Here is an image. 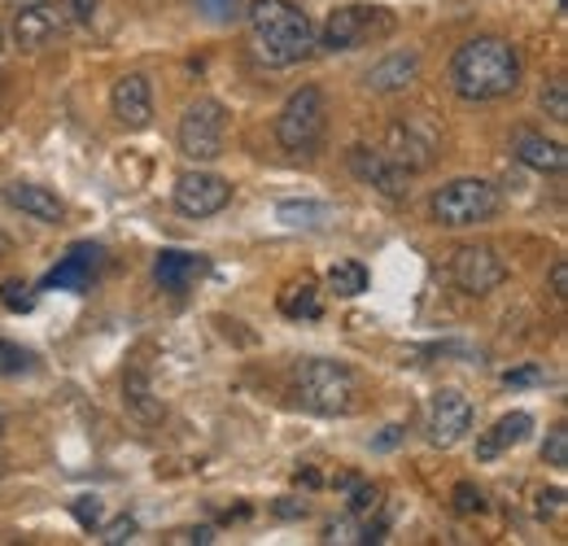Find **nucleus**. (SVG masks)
<instances>
[{"label":"nucleus","mask_w":568,"mask_h":546,"mask_svg":"<svg viewBox=\"0 0 568 546\" xmlns=\"http://www.w3.org/2000/svg\"><path fill=\"white\" fill-rule=\"evenodd\" d=\"M245 36L254 58L272 70L297 67L315 49V22L297 0H250Z\"/></svg>","instance_id":"f257e3e1"},{"label":"nucleus","mask_w":568,"mask_h":546,"mask_svg":"<svg viewBox=\"0 0 568 546\" xmlns=\"http://www.w3.org/2000/svg\"><path fill=\"white\" fill-rule=\"evenodd\" d=\"M520 53L498 40V36H477L450 58V88L464 101H498L520 88Z\"/></svg>","instance_id":"f03ea898"},{"label":"nucleus","mask_w":568,"mask_h":546,"mask_svg":"<svg viewBox=\"0 0 568 546\" xmlns=\"http://www.w3.org/2000/svg\"><path fill=\"white\" fill-rule=\"evenodd\" d=\"M293 398L311 415H355L363 390H358V376L346 363L306 358L293 372Z\"/></svg>","instance_id":"7ed1b4c3"},{"label":"nucleus","mask_w":568,"mask_h":546,"mask_svg":"<svg viewBox=\"0 0 568 546\" xmlns=\"http://www.w3.org/2000/svg\"><path fill=\"white\" fill-rule=\"evenodd\" d=\"M498 210H503V198L490 180H477V175H464V180H450L433 193V219L442 228H477V223H490Z\"/></svg>","instance_id":"20e7f679"},{"label":"nucleus","mask_w":568,"mask_h":546,"mask_svg":"<svg viewBox=\"0 0 568 546\" xmlns=\"http://www.w3.org/2000/svg\"><path fill=\"white\" fill-rule=\"evenodd\" d=\"M324 132H328V105H324V92H320L315 83H306V88H297V92L284 101L281 119H276V140H281L284 153L306 158V153L320 149Z\"/></svg>","instance_id":"39448f33"},{"label":"nucleus","mask_w":568,"mask_h":546,"mask_svg":"<svg viewBox=\"0 0 568 546\" xmlns=\"http://www.w3.org/2000/svg\"><path fill=\"white\" fill-rule=\"evenodd\" d=\"M394 31V13L389 9H372V4H346L337 13H328L324 31L315 36L320 49L328 53H355L363 44H376Z\"/></svg>","instance_id":"423d86ee"},{"label":"nucleus","mask_w":568,"mask_h":546,"mask_svg":"<svg viewBox=\"0 0 568 546\" xmlns=\"http://www.w3.org/2000/svg\"><path fill=\"white\" fill-rule=\"evenodd\" d=\"M437 149H442L437 123H433L428 114H403V119L389 123L381 153H385L389 162H398L407 175H416V171H428V166L437 162Z\"/></svg>","instance_id":"0eeeda50"},{"label":"nucleus","mask_w":568,"mask_h":546,"mask_svg":"<svg viewBox=\"0 0 568 546\" xmlns=\"http://www.w3.org/2000/svg\"><path fill=\"white\" fill-rule=\"evenodd\" d=\"M227 140V110L214 97H197L180 119V153L189 162H214Z\"/></svg>","instance_id":"6e6552de"},{"label":"nucleus","mask_w":568,"mask_h":546,"mask_svg":"<svg viewBox=\"0 0 568 546\" xmlns=\"http://www.w3.org/2000/svg\"><path fill=\"white\" fill-rule=\"evenodd\" d=\"M450 280L468 293V297H486V293H495L498 284L507 280V263H503V254H498L495 245H459L455 254H450Z\"/></svg>","instance_id":"1a4fd4ad"},{"label":"nucleus","mask_w":568,"mask_h":546,"mask_svg":"<svg viewBox=\"0 0 568 546\" xmlns=\"http://www.w3.org/2000/svg\"><path fill=\"white\" fill-rule=\"evenodd\" d=\"M232 202V184L214 171H184L175 180V210L184 219H211Z\"/></svg>","instance_id":"9d476101"},{"label":"nucleus","mask_w":568,"mask_h":546,"mask_svg":"<svg viewBox=\"0 0 568 546\" xmlns=\"http://www.w3.org/2000/svg\"><path fill=\"white\" fill-rule=\"evenodd\" d=\"M67 13L71 9H62L58 0H44V4H31V9H13V44L22 53H40L44 44H53L71 27Z\"/></svg>","instance_id":"9b49d317"},{"label":"nucleus","mask_w":568,"mask_h":546,"mask_svg":"<svg viewBox=\"0 0 568 546\" xmlns=\"http://www.w3.org/2000/svg\"><path fill=\"white\" fill-rule=\"evenodd\" d=\"M468 433H473V403H468L459 390L433 394V407H428V442L442 446V451H450V446H459Z\"/></svg>","instance_id":"f8f14e48"},{"label":"nucleus","mask_w":568,"mask_h":546,"mask_svg":"<svg viewBox=\"0 0 568 546\" xmlns=\"http://www.w3.org/2000/svg\"><path fill=\"white\" fill-rule=\"evenodd\" d=\"M351 171H355L363 184H372L376 193H385L389 202H403L407 193H412V175L398 166V162H389L381 149H351Z\"/></svg>","instance_id":"ddd939ff"},{"label":"nucleus","mask_w":568,"mask_h":546,"mask_svg":"<svg viewBox=\"0 0 568 546\" xmlns=\"http://www.w3.org/2000/svg\"><path fill=\"white\" fill-rule=\"evenodd\" d=\"M110 105H114L119 128L144 132V128L153 123V88H149V79H144V74H123V79L114 83Z\"/></svg>","instance_id":"4468645a"},{"label":"nucleus","mask_w":568,"mask_h":546,"mask_svg":"<svg viewBox=\"0 0 568 546\" xmlns=\"http://www.w3.org/2000/svg\"><path fill=\"white\" fill-rule=\"evenodd\" d=\"M101 259H105V250H101V245L79 241V245H71V254H67L53 272L44 275V289H71V293L88 289V284H92V275L101 272Z\"/></svg>","instance_id":"2eb2a0df"},{"label":"nucleus","mask_w":568,"mask_h":546,"mask_svg":"<svg viewBox=\"0 0 568 546\" xmlns=\"http://www.w3.org/2000/svg\"><path fill=\"white\" fill-rule=\"evenodd\" d=\"M511 153H516V162H525V166L538 171V175H560V171L568 166L565 144H560V140L538 136V132H516Z\"/></svg>","instance_id":"dca6fc26"},{"label":"nucleus","mask_w":568,"mask_h":546,"mask_svg":"<svg viewBox=\"0 0 568 546\" xmlns=\"http://www.w3.org/2000/svg\"><path fill=\"white\" fill-rule=\"evenodd\" d=\"M206 275V259L202 254H189V250H162L158 263H153V280L166 289V293H189L193 280Z\"/></svg>","instance_id":"f3484780"},{"label":"nucleus","mask_w":568,"mask_h":546,"mask_svg":"<svg viewBox=\"0 0 568 546\" xmlns=\"http://www.w3.org/2000/svg\"><path fill=\"white\" fill-rule=\"evenodd\" d=\"M4 202L13 205V210H22V214H31V219H40V223H62L67 219L62 198L53 189H40V184L13 180V184H4Z\"/></svg>","instance_id":"a211bd4d"},{"label":"nucleus","mask_w":568,"mask_h":546,"mask_svg":"<svg viewBox=\"0 0 568 546\" xmlns=\"http://www.w3.org/2000/svg\"><path fill=\"white\" fill-rule=\"evenodd\" d=\"M416 74H420V53L416 49H407V53H389V58H381L376 67L367 70V88L372 92H403L407 83H416Z\"/></svg>","instance_id":"6ab92c4d"},{"label":"nucleus","mask_w":568,"mask_h":546,"mask_svg":"<svg viewBox=\"0 0 568 546\" xmlns=\"http://www.w3.org/2000/svg\"><path fill=\"white\" fill-rule=\"evenodd\" d=\"M529 433H534V415H529V411H511V415H503L495 428L477 442V459H498L507 446H520Z\"/></svg>","instance_id":"aec40b11"},{"label":"nucleus","mask_w":568,"mask_h":546,"mask_svg":"<svg viewBox=\"0 0 568 546\" xmlns=\"http://www.w3.org/2000/svg\"><path fill=\"white\" fill-rule=\"evenodd\" d=\"M123 407L132 411V415H136L141 424H158V419L166 415V403L158 398V390H153V381L144 376L141 367L123 376Z\"/></svg>","instance_id":"412c9836"},{"label":"nucleus","mask_w":568,"mask_h":546,"mask_svg":"<svg viewBox=\"0 0 568 546\" xmlns=\"http://www.w3.org/2000/svg\"><path fill=\"white\" fill-rule=\"evenodd\" d=\"M281 311L288 315V320H315V315H320V293H315V284H311V280H293V284H284Z\"/></svg>","instance_id":"4be33fe9"},{"label":"nucleus","mask_w":568,"mask_h":546,"mask_svg":"<svg viewBox=\"0 0 568 546\" xmlns=\"http://www.w3.org/2000/svg\"><path fill=\"white\" fill-rule=\"evenodd\" d=\"M328 214L333 210L320 202H281V210H276V219H281L284 228H320Z\"/></svg>","instance_id":"5701e85b"},{"label":"nucleus","mask_w":568,"mask_h":546,"mask_svg":"<svg viewBox=\"0 0 568 546\" xmlns=\"http://www.w3.org/2000/svg\"><path fill=\"white\" fill-rule=\"evenodd\" d=\"M328 289H333L337 297H358V293H367V267H363V263H337V267L328 272Z\"/></svg>","instance_id":"b1692460"},{"label":"nucleus","mask_w":568,"mask_h":546,"mask_svg":"<svg viewBox=\"0 0 568 546\" xmlns=\"http://www.w3.org/2000/svg\"><path fill=\"white\" fill-rule=\"evenodd\" d=\"M31 367H36V354H31V350H22V345H13V342H0V376H4V381L27 376Z\"/></svg>","instance_id":"393cba45"},{"label":"nucleus","mask_w":568,"mask_h":546,"mask_svg":"<svg viewBox=\"0 0 568 546\" xmlns=\"http://www.w3.org/2000/svg\"><path fill=\"white\" fill-rule=\"evenodd\" d=\"M0 306L13 311V315L36 311V293H31V284H27V280H4V284H0Z\"/></svg>","instance_id":"a878e982"},{"label":"nucleus","mask_w":568,"mask_h":546,"mask_svg":"<svg viewBox=\"0 0 568 546\" xmlns=\"http://www.w3.org/2000/svg\"><path fill=\"white\" fill-rule=\"evenodd\" d=\"M542 110L556 119V123H568V83L565 79H551L542 88Z\"/></svg>","instance_id":"bb28decb"},{"label":"nucleus","mask_w":568,"mask_h":546,"mask_svg":"<svg viewBox=\"0 0 568 546\" xmlns=\"http://www.w3.org/2000/svg\"><path fill=\"white\" fill-rule=\"evenodd\" d=\"M542 459H547L551 468H568V428L565 424H556V428L547 433V442H542Z\"/></svg>","instance_id":"cd10ccee"},{"label":"nucleus","mask_w":568,"mask_h":546,"mask_svg":"<svg viewBox=\"0 0 568 546\" xmlns=\"http://www.w3.org/2000/svg\"><path fill=\"white\" fill-rule=\"evenodd\" d=\"M455 512H459V516H477V512H486V494H481L477 485L459 481V485H455Z\"/></svg>","instance_id":"c85d7f7f"},{"label":"nucleus","mask_w":568,"mask_h":546,"mask_svg":"<svg viewBox=\"0 0 568 546\" xmlns=\"http://www.w3.org/2000/svg\"><path fill=\"white\" fill-rule=\"evenodd\" d=\"M346 489H351V512H355V516H367V512L376 507V498H381V489L367 485V481H351Z\"/></svg>","instance_id":"c756f323"},{"label":"nucleus","mask_w":568,"mask_h":546,"mask_svg":"<svg viewBox=\"0 0 568 546\" xmlns=\"http://www.w3.org/2000/svg\"><path fill=\"white\" fill-rule=\"evenodd\" d=\"M547 381H551V376H547V367H538V363H534V367H511V372H503V385H516V390H520V385H547Z\"/></svg>","instance_id":"7c9ffc66"},{"label":"nucleus","mask_w":568,"mask_h":546,"mask_svg":"<svg viewBox=\"0 0 568 546\" xmlns=\"http://www.w3.org/2000/svg\"><path fill=\"white\" fill-rule=\"evenodd\" d=\"M132 538H136V520H132V516L105 525V534H101V543H110V546H123V543H132Z\"/></svg>","instance_id":"2f4dec72"},{"label":"nucleus","mask_w":568,"mask_h":546,"mask_svg":"<svg viewBox=\"0 0 568 546\" xmlns=\"http://www.w3.org/2000/svg\"><path fill=\"white\" fill-rule=\"evenodd\" d=\"M74 520L83 529H97L101 525V498H74Z\"/></svg>","instance_id":"473e14b6"},{"label":"nucleus","mask_w":568,"mask_h":546,"mask_svg":"<svg viewBox=\"0 0 568 546\" xmlns=\"http://www.w3.org/2000/svg\"><path fill=\"white\" fill-rule=\"evenodd\" d=\"M565 512V489H542L538 494V516H560Z\"/></svg>","instance_id":"72a5a7b5"},{"label":"nucleus","mask_w":568,"mask_h":546,"mask_svg":"<svg viewBox=\"0 0 568 546\" xmlns=\"http://www.w3.org/2000/svg\"><path fill=\"white\" fill-rule=\"evenodd\" d=\"M328 543H363V529L355 520H337V525H328Z\"/></svg>","instance_id":"f704fd0d"},{"label":"nucleus","mask_w":568,"mask_h":546,"mask_svg":"<svg viewBox=\"0 0 568 546\" xmlns=\"http://www.w3.org/2000/svg\"><path fill=\"white\" fill-rule=\"evenodd\" d=\"M551 293H556V302L568 297V263H556V267H551Z\"/></svg>","instance_id":"c9c22d12"},{"label":"nucleus","mask_w":568,"mask_h":546,"mask_svg":"<svg viewBox=\"0 0 568 546\" xmlns=\"http://www.w3.org/2000/svg\"><path fill=\"white\" fill-rule=\"evenodd\" d=\"M175 543H202V546H211L214 543V529H211V525H202V529H189V534H180Z\"/></svg>","instance_id":"e433bc0d"},{"label":"nucleus","mask_w":568,"mask_h":546,"mask_svg":"<svg viewBox=\"0 0 568 546\" xmlns=\"http://www.w3.org/2000/svg\"><path fill=\"white\" fill-rule=\"evenodd\" d=\"M398 437H403V428L394 424V428H385L381 437H376V451H389V446H398Z\"/></svg>","instance_id":"4c0bfd02"},{"label":"nucleus","mask_w":568,"mask_h":546,"mask_svg":"<svg viewBox=\"0 0 568 546\" xmlns=\"http://www.w3.org/2000/svg\"><path fill=\"white\" fill-rule=\"evenodd\" d=\"M92 9H97V0H71V13L74 18H83V22L92 18Z\"/></svg>","instance_id":"58836bf2"},{"label":"nucleus","mask_w":568,"mask_h":546,"mask_svg":"<svg viewBox=\"0 0 568 546\" xmlns=\"http://www.w3.org/2000/svg\"><path fill=\"white\" fill-rule=\"evenodd\" d=\"M297 485H311V489H315V485H324V481H320V473L306 468V473H297Z\"/></svg>","instance_id":"ea45409f"},{"label":"nucleus","mask_w":568,"mask_h":546,"mask_svg":"<svg viewBox=\"0 0 568 546\" xmlns=\"http://www.w3.org/2000/svg\"><path fill=\"white\" fill-rule=\"evenodd\" d=\"M31 4H44V0H9V9H31Z\"/></svg>","instance_id":"a19ab883"},{"label":"nucleus","mask_w":568,"mask_h":546,"mask_svg":"<svg viewBox=\"0 0 568 546\" xmlns=\"http://www.w3.org/2000/svg\"><path fill=\"white\" fill-rule=\"evenodd\" d=\"M0 254H9V236L4 232H0Z\"/></svg>","instance_id":"79ce46f5"},{"label":"nucleus","mask_w":568,"mask_h":546,"mask_svg":"<svg viewBox=\"0 0 568 546\" xmlns=\"http://www.w3.org/2000/svg\"><path fill=\"white\" fill-rule=\"evenodd\" d=\"M0 433H4V411H0Z\"/></svg>","instance_id":"37998d69"},{"label":"nucleus","mask_w":568,"mask_h":546,"mask_svg":"<svg viewBox=\"0 0 568 546\" xmlns=\"http://www.w3.org/2000/svg\"><path fill=\"white\" fill-rule=\"evenodd\" d=\"M211 4H219V9H223V0H211Z\"/></svg>","instance_id":"c03bdc74"},{"label":"nucleus","mask_w":568,"mask_h":546,"mask_svg":"<svg viewBox=\"0 0 568 546\" xmlns=\"http://www.w3.org/2000/svg\"><path fill=\"white\" fill-rule=\"evenodd\" d=\"M0 477H4V464H0Z\"/></svg>","instance_id":"a18cd8bd"},{"label":"nucleus","mask_w":568,"mask_h":546,"mask_svg":"<svg viewBox=\"0 0 568 546\" xmlns=\"http://www.w3.org/2000/svg\"><path fill=\"white\" fill-rule=\"evenodd\" d=\"M560 4H565V0H560Z\"/></svg>","instance_id":"49530a36"}]
</instances>
